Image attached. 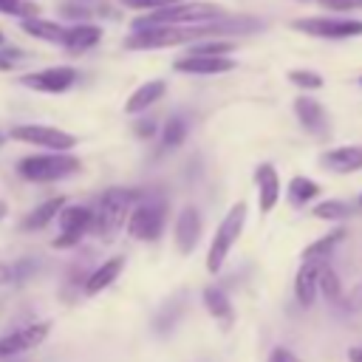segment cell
<instances>
[{
    "label": "cell",
    "mask_w": 362,
    "mask_h": 362,
    "mask_svg": "<svg viewBox=\"0 0 362 362\" xmlns=\"http://www.w3.org/2000/svg\"><path fill=\"white\" fill-rule=\"evenodd\" d=\"M226 11L218 6V3H209V0H178L173 6H164V8H153L141 17L133 20V28H141V25H206V23H215L221 20Z\"/></svg>",
    "instance_id": "obj_1"
},
{
    "label": "cell",
    "mask_w": 362,
    "mask_h": 362,
    "mask_svg": "<svg viewBox=\"0 0 362 362\" xmlns=\"http://www.w3.org/2000/svg\"><path fill=\"white\" fill-rule=\"evenodd\" d=\"M201 37H215L212 23L206 25H141V28H133V34L124 40V48L130 51L175 48V45H189Z\"/></svg>",
    "instance_id": "obj_2"
},
{
    "label": "cell",
    "mask_w": 362,
    "mask_h": 362,
    "mask_svg": "<svg viewBox=\"0 0 362 362\" xmlns=\"http://www.w3.org/2000/svg\"><path fill=\"white\" fill-rule=\"evenodd\" d=\"M139 192L136 189H124V187H110L99 204L93 206V218H90V232L110 238L119 232V226L124 223V218L130 215L133 204H136Z\"/></svg>",
    "instance_id": "obj_3"
},
{
    "label": "cell",
    "mask_w": 362,
    "mask_h": 362,
    "mask_svg": "<svg viewBox=\"0 0 362 362\" xmlns=\"http://www.w3.org/2000/svg\"><path fill=\"white\" fill-rule=\"evenodd\" d=\"M79 170V158L71 156L68 150H51L42 156H25L17 164V173L25 181H37V184H48V181H59L65 175H74Z\"/></svg>",
    "instance_id": "obj_4"
},
{
    "label": "cell",
    "mask_w": 362,
    "mask_h": 362,
    "mask_svg": "<svg viewBox=\"0 0 362 362\" xmlns=\"http://www.w3.org/2000/svg\"><path fill=\"white\" fill-rule=\"evenodd\" d=\"M243 221H246V204H232L229 212L223 215L221 226L215 229V238L209 243V252H206V272L209 274H218L229 249L235 246V240L240 238L243 232Z\"/></svg>",
    "instance_id": "obj_5"
},
{
    "label": "cell",
    "mask_w": 362,
    "mask_h": 362,
    "mask_svg": "<svg viewBox=\"0 0 362 362\" xmlns=\"http://www.w3.org/2000/svg\"><path fill=\"white\" fill-rule=\"evenodd\" d=\"M164 218H167V204L161 198H144L133 204L127 215V235L136 240H158L164 232Z\"/></svg>",
    "instance_id": "obj_6"
},
{
    "label": "cell",
    "mask_w": 362,
    "mask_h": 362,
    "mask_svg": "<svg viewBox=\"0 0 362 362\" xmlns=\"http://www.w3.org/2000/svg\"><path fill=\"white\" fill-rule=\"evenodd\" d=\"M297 31L317 40H351L362 37V20L356 17H300L291 23Z\"/></svg>",
    "instance_id": "obj_7"
},
{
    "label": "cell",
    "mask_w": 362,
    "mask_h": 362,
    "mask_svg": "<svg viewBox=\"0 0 362 362\" xmlns=\"http://www.w3.org/2000/svg\"><path fill=\"white\" fill-rule=\"evenodd\" d=\"M14 141L23 144H34V147H45V150H74L76 147V136L51 124H17L8 133Z\"/></svg>",
    "instance_id": "obj_8"
},
{
    "label": "cell",
    "mask_w": 362,
    "mask_h": 362,
    "mask_svg": "<svg viewBox=\"0 0 362 362\" xmlns=\"http://www.w3.org/2000/svg\"><path fill=\"white\" fill-rule=\"evenodd\" d=\"M76 68L71 65H54V68H42V71H31L20 76L23 88L40 90V93H65L74 82H76Z\"/></svg>",
    "instance_id": "obj_9"
},
{
    "label": "cell",
    "mask_w": 362,
    "mask_h": 362,
    "mask_svg": "<svg viewBox=\"0 0 362 362\" xmlns=\"http://www.w3.org/2000/svg\"><path fill=\"white\" fill-rule=\"evenodd\" d=\"M90 218H93V206H62L59 209V238H54V246H74L79 243V238L90 229Z\"/></svg>",
    "instance_id": "obj_10"
},
{
    "label": "cell",
    "mask_w": 362,
    "mask_h": 362,
    "mask_svg": "<svg viewBox=\"0 0 362 362\" xmlns=\"http://www.w3.org/2000/svg\"><path fill=\"white\" fill-rule=\"evenodd\" d=\"M178 74H195V76H215V74H229L235 68V59L229 57H209V54H184L173 65Z\"/></svg>",
    "instance_id": "obj_11"
},
{
    "label": "cell",
    "mask_w": 362,
    "mask_h": 362,
    "mask_svg": "<svg viewBox=\"0 0 362 362\" xmlns=\"http://www.w3.org/2000/svg\"><path fill=\"white\" fill-rule=\"evenodd\" d=\"M48 331H51V322H34V325H25L20 331H11V334L0 337V356H14L20 351H28V348L42 345V339L48 337Z\"/></svg>",
    "instance_id": "obj_12"
},
{
    "label": "cell",
    "mask_w": 362,
    "mask_h": 362,
    "mask_svg": "<svg viewBox=\"0 0 362 362\" xmlns=\"http://www.w3.org/2000/svg\"><path fill=\"white\" fill-rule=\"evenodd\" d=\"M320 167L328 173H359L362 170V144H342L320 156Z\"/></svg>",
    "instance_id": "obj_13"
},
{
    "label": "cell",
    "mask_w": 362,
    "mask_h": 362,
    "mask_svg": "<svg viewBox=\"0 0 362 362\" xmlns=\"http://www.w3.org/2000/svg\"><path fill=\"white\" fill-rule=\"evenodd\" d=\"M173 235H175V246H178V252L189 255V252L195 249L198 238H201V212H198L195 206H184V209L178 212V218H175V229H173Z\"/></svg>",
    "instance_id": "obj_14"
},
{
    "label": "cell",
    "mask_w": 362,
    "mask_h": 362,
    "mask_svg": "<svg viewBox=\"0 0 362 362\" xmlns=\"http://www.w3.org/2000/svg\"><path fill=\"white\" fill-rule=\"evenodd\" d=\"M294 113H297V122L308 130V133H314V136H322L325 130H328V116H325V107L317 102V99H311V96H297L294 99Z\"/></svg>",
    "instance_id": "obj_15"
},
{
    "label": "cell",
    "mask_w": 362,
    "mask_h": 362,
    "mask_svg": "<svg viewBox=\"0 0 362 362\" xmlns=\"http://www.w3.org/2000/svg\"><path fill=\"white\" fill-rule=\"evenodd\" d=\"M99 40H102V28L93 23H76V25L65 28V34H62V45L68 54H85Z\"/></svg>",
    "instance_id": "obj_16"
},
{
    "label": "cell",
    "mask_w": 362,
    "mask_h": 362,
    "mask_svg": "<svg viewBox=\"0 0 362 362\" xmlns=\"http://www.w3.org/2000/svg\"><path fill=\"white\" fill-rule=\"evenodd\" d=\"M255 184H257V201H260V212H272L277 198H280V178L277 170L272 164H260L255 170Z\"/></svg>",
    "instance_id": "obj_17"
},
{
    "label": "cell",
    "mask_w": 362,
    "mask_h": 362,
    "mask_svg": "<svg viewBox=\"0 0 362 362\" xmlns=\"http://www.w3.org/2000/svg\"><path fill=\"white\" fill-rule=\"evenodd\" d=\"M167 90V82L164 79H147L144 85H139L127 102H124V113H144L150 105H156Z\"/></svg>",
    "instance_id": "obj_18"
},
{
    "label": "cell",
    "mask_w": 362,
    "mask_h": 362,
    "mask_svg": "<svg viewBox=\"0 0 362 362\" xmlns=\"http://www.w3.org/2000/svg\"><path fill=\"white\" fill-rule=\"evenodd\" d=\"M325 260H303L297 277H294V294H297V303L300 305H311L314 297H317V274H320V266Z\"/></svg>",
    "instance_id": "obj_19"
},
{
    "label": "cell",
    "mask_w": 362,
    "mask_h": 362,
    "mask_svg": "<svg viewBox=\"0 0 362 362\" xmlns=\"http://www.w3.org/2000/svg\"><path fill=\"white\" fill-rule=\"evenodd\" d=\"M65 204H68V201H65L62 195H57V198H48V201H42V204H37V206L23 218L20 229H23V232H37V229L48 226V223L59 215V209H62Z\"/></svg>",
    "instance_id": "obj_20"
},
{
    "label": "cell",
    "mask_w": 362,
    "mask_h": 362,
    "mask_svg": "<svg viewBox=\"0 0 362 362\" xmlns=\"http://www.w3.org/2000/svg\"><path fill=\"white\" fill-rule=\"evenodd\" d=\"M204 305H206V311L215 317V322H218L221 328H232V322H235V308H232V300H229L221 288L206 286V288H204Z\"/></svg>",
    "instance_id": "obj_21"
},
{
    "label": "cell",
    "mask_w": 362,
    "mask_h": 362,
    "mask_svg": "<svg viewBox=\"0 0 362 362\" xmlns=\"http://www.w3.org/2000/svg\"><path fill=\"white\" fill-rule=\"evenodd\" d=\"M122 269H124V257H122V255L105 260L102 266H96V269L88 274V280H85V291H88V294H99L102 288H107V286L122 274Z\"/></svg>",
    "instance_id": "obj_22"
},
{
    "label": "cell",
    "mask_w": 362,
    "mask_h": 362,
    "mask_svg": "<svg viewBox=\"0 0 362 362\" xmlns=\"http://www.w3.org/2000/svg\"><path fill=\"white\" fill-rule=\"evenodd\" d=\"M20 28H23L28 37H34V40L62 45V34H65V28H62L59 23H54V20H42V17L37 14V17H25V20H20Z\"/></svg>",
    "instance_id": "obj_23"
},
{
    "label": "cell",
    "mask_w": 362,
    "mask_h": 362,
    "mask_svg": "<svg viewBox=\"0 0 362 362\" xmlns=\"http://www.w3.org/2000/svg\"><path fill=\"white\" fill-rule=\"evenodd\" d=\"M238 48L235 40H226V37H201L195 42H189L187 54H209V57H226Z\"/></svg>",
    "instance_id": "obj_24"
},
{
    "label": "cell",
    "mask_w": 362,
    "mask_h": 362,
    "mask_svg": "<svg viewBox=\"0 0 362 362\" xmlns=\"http://www.w3.org/2000/svg\"><path fill=\"white\" fill-rule=\"evenodd\" d=\"M345 238V229H334L331 235H325V238H320V240H314L311 246H305L303 252H300V260H325V257H331V252L337 249V243Z\"/></svg>",
    "instance_id": "obj_25"
},
{
    "label": "cell",
    "mask_w": 362,
    "mask_h": 362,
    "mask_svg": "<svg viewBox=\"0 0 362 362\" xmlns=\"http://www.w3.org/2000/svg\"><path fill=\"white\" fill-rule=\"evenodd\" d=\"M317 195H320L317 181H311V178H305V175H294V178L288 181V201H291L294 206H303V204L314 201Z\"/></svg>",
    "instance_id": "obj_26"
},
{
    "label": "cell",
    "mask_w": 362,
    "mask_h": 362,
    "mask_svg": "<svg viewBox=\"0 0 362 362\" xmlns=\"http://www.w3.org/2000/svg\"><path fill=\"white\" fill-rule=\"evenodd\" d=\"M351 212H354V206L345 201H337V198L314 206V218H320V221H345V218H351Z\"/></svg>",
    "instance_id": "obj_27"
},
{
    "label": "cell",
    "mask_w": 362,
    "mask_h": 362,
    "mask_svg": "<svg viewBox=\"0 0 362 362\" xmlns=\"http://www.w3.org/2000/svg\"><path fill=\"white\" fill-rule=\"evenodd\" d=\"M317 291H320V294H325L328 300H339V297H342L339 277H337V272H334L328 263H322V266H320V274H317Z\"/></svg>",
    "instance_id": "obj_28"
},
{
    "label": "cell",
    "mask_w": 362,
    "mask_h": 362,
    "mask_svg": "<svg viewBox=\"0 0 362 362\" xmlns=\"http://www.w3.org/2000/svg\"><path fill=\"white\" fill-rule=\"evenodd\" d=\"M0 14H8V17H37L40 14V3L34 0H0Z\"/></svg>",
    "instance_id": "obj_29"
},
{
    "label": "cell",
    "mask_w": 362,
    "mask_h": 362,
    "mask_svg": "<svg viewBox=\"0 0 362 362\" xmlns=\"http://www.w3.org/2000/svg\"><path fill=\"white\" fill-rule=\"evenodd\" d=\"M184 139H187V119L184 116H170L167 124H164V136H161L164 147H178Z\"/></svg>",
    "instance_id": "obj_30"
},
{
    "label": "cell",
    "mask_w": 362,
    "mask_h": 362,
    "mask_svg": "<svg viewBox=\"0 0 362 362\" xmlns=\"http://www.w3.org/2000/svg\"><path fill=\"white\" fill-rule=\"evenodd\" d=\"M288 82L297 85L300 90H320L322 88V76L317 71H308V68H294L288 71Z\"/></svg>",
    "instance_id": "obj_31"
},
{
    "label": "cell",
    "mask_w": 362,
    "mask_h": 362,
    "mask_svg": "<svg viewBox=\"0 0 362 362\" xmlns=\"http://www.w3.org/2000/svg\"><path fill=\"white\" fill-rule=\"evenodd\" d=\"M23 59H25V51H20V48H3L0 45V71H11Z\"/></svg>",
    "instance_id": "obj_32"
},
{
    "label": "cell",
    "mask_w": 362,
    "mask_h": 362,
    "mask_svg": "<svg viewBox=\"0 0 362 362\" xmlns=\"http://www.w3.org/2000/svg\"><path fill=\"white\" fill-rule=\"evenodd\" d=\"M317 3L325 11H359L362 8V0H317Z\"/></svg>",
    "instance_id": "obj_33"
},
{
    "label": "cell",
    "mask_w": 362,
    "mask_h": 362,
    "mask_svg": "<svg viewBox=\"0 0 362 362\" xmlns=\"http://www.w3.org/2000/svg\"><path fill=\"white\" fill-rule=\"evenodd\" d=\"M127 8H139V11H153V8H164V6H173L178 0H122Z\"/></svg>",
    "instance_id": "obj_34"
},
{
    "label": "cell",
    "mask_w": 362,
    "mask_h": 362,
    "mask_svg": "<svg viewBox=\"0 0 362 362\" xmlns=\"http://www.w3.org/2000/svg\"><path fill=\"white\" fill-rule=\"evenodd\" d=\"M136 136L139 139H150V136H156V122L153 119H141V122H136Z\"/></svg>",
    "instance_id": "obj_35"
},
{
    "label": "cell",
    "mask_w": 362,
    "mask_h": 362,
    "mask_svg": "<svg viewBox=\"0 0 362 362\" xmlns=\"http://www.w3.org/2000/svg\"><path fill=\"white\" fill-rule=\"evenodd\" d=\"M269 359H272V362H300V359H297L291 351H286V348H274Z\"/></svg>",
    "instance_id": "obj_36"
},
{
    "label": "cell",
    "mask_w": 362,
    "mask_h": 362,
    "mask_svg": "<svg viewBox=\"0 0 362 362\" xmlns=\"http://www.w3.org/2000/svg\"><path fill=\"white\" fill-rule=\"evenodd\" d=\"M0 283H14V272H11V263H0Z\"/></svg>",
    "instance_id": "obj_37"
},
{
    "label": "cell",
    "mask_w": 362,
    "mask_h": 362,
    "mask_svg": "<svg viewBox=\"0 0 362 362\" xmlns=\"http://www.w3.org/2000/svg\"><path fill=\"white\" fill-rule=\"evenodd\" d=\"M62 11H65V17H85V14H88L85 6H65Z\"/></svg>",
    "instance_id": "obj_38"
},
{
    "label": "cell",
    "mask_w": 362,
    "mask_h": 362,
    "mask_svg": "<svg viewBox=\"0 0 362 362\" xmlns=\"http://www.w3.org/2000/svg\"><path fill=\"white\" fill-rule=\"evenodd\" d=\"M348 362H362V348H351L348 351Z\"/></svg>",
    "instance_id": "obj_39"
},
{
    "label": "cell",
    "mask_w": 362,
    "mask_h": 362,
    "mask_svg": "<svg viewBox=\"0 0 362 362\" xmlns=\"http://www.w3.org/2000/svg\"><path fill=\"white\" fill-rule=\"evenodd\" d=\"M0 218H6V204L0 201Z\"/></svg>",
    "instance_id": "obj_40"
},
{
    "label": "cell",
    "mask_w": 362,
    "mask_h": 362,
    "mask_svg": "<svg viewBox=\"0 0 362 362\" xmlns=\"http://www.w3.org/2000/svg\"><path fill=\"white\" fill-rule=\"evenodd\" d=\"M3 141H6V136H3V133H0V144H3Z\"/></svg>",
    "instance_id": "obj_41"
},
{
    "label": "cell",
    "mask_w": 362,
    "mask_h": 362,
    "mask_svg": "<svg viewBox=\"0 0 362 362\" xmlns=\"http://www.w3.org/2000/svg\"><path fill=\"white\" fill-rule=\"evenodd\" d=\"M0 45H3V31H0Z\"/></svg>",
    "instance_id": "obj_42"
},
{
    "label": "cell",
    "mask_w": 362,
    "mask_h": 362,
    "mask_svg": "<svg viewBox=\"0 0 362 362\" xmlns=\"http://www.w3.org/2000/svg\"><path fill=\"white\" fill-rule=\"evenodd\" d=\"M359 209H362V195H359Z\"/></svg>",
    "instance_id": "obj_43"
},
{
    "label": "cell",
    "mask_w": 362,
    "mask_h": 362,
    "mask_svg": "<svg viewBox=\"0 0 362 362\" xmlns=\"http://www.w3.org/2000/svg\"><path fill=\"white\" fill-rule=\"evenodd\" d=\"M359 85H362V76H359Z\"/></svg>",
    "instance_id": "obj_44"
},
{
    "label": "cell",
    "mask_w": 362,
    "mask_h": 362,
    "mask_svg": "<svg viewBox=\"0 0 362 362\" xmlns=\"http://www.w3.org/2000/svg\"><path fill=\"white\" fill-rule=\"evenodd\" d=\"M269 362H272V359H269Z\"/></svg>",
    "instance_id": "obj_45"
}]
</instances>
